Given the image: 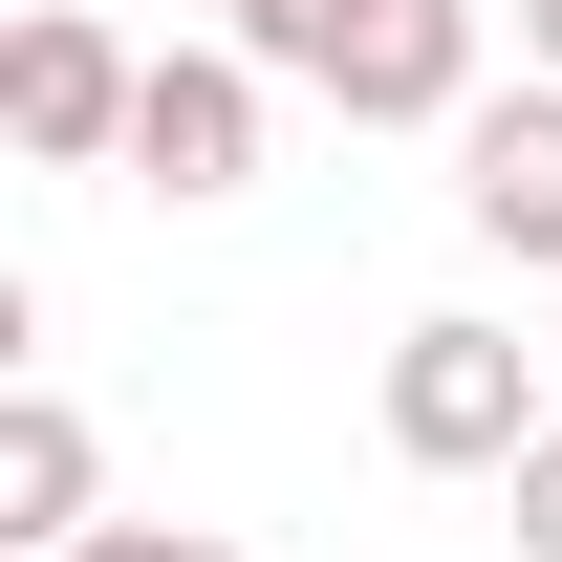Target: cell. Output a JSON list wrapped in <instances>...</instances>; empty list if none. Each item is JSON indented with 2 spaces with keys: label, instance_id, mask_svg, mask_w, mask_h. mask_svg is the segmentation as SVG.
<instances>
[{
  "label": "cell",
  "instance_id": "6da1fadb",
  "mask_svg": "<svg viewBox=\"0 0 562 562\" xmlns=\"http://www.w3.org/2000/svg\"><path fill=\"white\" fill-rule=\"evenodd\" d=\"M216 44H260L303 109L347 131H454L476 109V0H238Z\"/></svg>",
  "mask_w": 562,
  "mask_h": 562
},
{
  "label": "cell",
  "instance_id": "7a4b0ae2",
  "mask_svg": "<svg viewBox=\"0 0 562 562\" xmlns=\"http://www.w3.org/2000/svg\"><path fill=\"white\" fill-rule=\"evenodd\" d=\"M541 347L497 325V303H432V325H390V454L412 476H519L541 454Z\"/></svg>",
  "mask_w": 562,
  "mask_h": 562
},
{
  "label": "cell",
  "instance_id": "3957f363",
  "mask_svg": "<svg viewBox=\"0 0 562 562\" xmlns=\"http://www.w3.org/2000/svg\"><path fill=\"white\" fill-rule=\"evenodd\" d=\"M260 131H281V66L216 44V22H173L151 87H131V173H151L173 216H216V195H260Z\"/></svg>",
  "mask_w": 562,
  "mask_h": 562
},
{
  "label": "cell",
  "instance_id": "277c9868",
  "mask_svg": "<svg viewBox=\"0 0 562 562\" xmlns=\"http://www.w3.org/2000/svg\"><path fill=\"white\" fill-rule=\"evenodd\" d=\"M131 87H151V44L87 22V0H22V22H0V131H22V173H131Z\"/></svg>",
  "mask_w": 562,
  "mask_h": 562
},
{
  "label": "cell",
  "instance_id": "5b68a950",
  "mask_svg": "<svg viewBox=\"0 0 562 562\" xmlns=\"http://www.w3.org/2000/svg\"><path fill=\"white\" fill-rule=\"evenodd\" d=\"M454 216H476V260L562 281V87H541V66L454 109Z\"/></svg>",
  "mask_w": 562,
  "mask_h": 562
},
{
  "label": "cell",
  "instance_id": "8992f818",
  "mask_svg": "<svg viewBox=\"0 0 562 562\" xmlns=\"http://www.w3.org/2000/svg\"><path fill=\"white\" fill-rule=\"evenodd\" d=\"M87 519H109V454H87V412L44 390V368H0V541H22V562H66Z\"/></svg>",
  "mask_w": 562,
  "mask_h": 562
},
{
  "label": "cell",
  "instance_id": "52a82bcc",
  "mask_svg": "<svg viewBox=\"0 0 562 562\" xmlns=\"http://www.w3.org/2000/svg\"><path fill=\"white\" fill-rule=\"evenodd\" d=\"M66 562H238V541H216V519H87Z\"/></svg>",
  "mask_w": 562,
  "mask_h": 562
},
{
  "label": "cell",
  "instance_id": "ba28073f",
  "mask_svg": "<svg viewBox=\"0 0 562 562\" xmlns=\"http://www.w3.org/2000/svg\"><path fill=\"white\" fill-rule=\"evenodd\" d=\"M497 497H519V562H562V432H541V454H519Z\"/></svg>",
  "mask_w": 562,
  "mask_h": 562
},
{
  "label": "cell",
  "instance_id": "9c48e42d",
  "mask_svg": "<svg viewBox=\"0 0 562 562\" xmlns=\"http://www.w3.org/2000/svg\"><path fill=\"white\" fill-rule=\"evenodd\" d=\"M519 66H541V87H562V0H519Z\"/></svg>",
  "mask_w": 562,
  "mask_h": 562
},
{
  "label": "cell",
  "instance_id": "30bf717a",
  "mask_svg": "<svg viewBox=\"0 0 562 562\" xmlns=\"http://www.w3.org/2000/svg\"><path fill=\"white\" fill-rule=\"evenodd\" d=\"M173 22H238V0H173Z\"/></svg>",
  "mask_w": 562,
  "mask_h": 562
}]
</instances>
